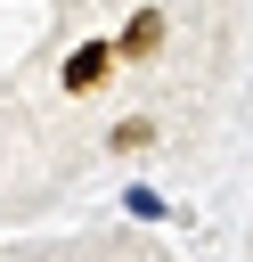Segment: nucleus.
<instances>
[{
	"instance_id": "nucleus-1",
	"label": "nucleus",
	"mask_w": 253,
	"mask_h": 262,
	"mask_svg": "<svg viewBox=\"0 0 253 262\" xmlns=\"http://www.w3.org/2000/svg\"><path fill=\"white\" fill-rule=\"evenodd\" d=\"M114 49V66H139V57H155L163 49V8L147 0V8H131V25H122V41H106Z\"/></svg>"
},
{
	"instance_id": "nucleus-2",
	"label": "nucleus",
	"mask_w": 253,
	"mask_h": 262,
	"mask_svg": "<svg viewBox=\"0 0 253 262\" xmlns=\"http://www.w3.org/2000/svg\"><path fill=\"white\" fill-rule=\"evenodd\" d=\"M106 74H114V49H106V41H82V49L65 57V90H98Z\"/></svg>"
},
{
	"instance_id": "nucleus-3",
	"label": "nucleus",
	"mask_w": 253,
	"mask_h": 262,
	"mask_svg": "<svg viewBox=\"0 0 253 262\" xmlns=\"http://www.w3.org/2000/svg\"><path fill=\"white\" fill-rule=\"evenodd\" d=\"M114 147H122V156L155 147V115H122V123H114Z\"/></svg>"
},
{
	"instance_id": "nucleus-4",
	"label": "nucleus",
	"mask_w": 253,
	"mask_h": 262,
	"mask_svg": "<svg viewBox=\"0 0 253 262\" xmlns=\"http://www.w3.org/2000/svg\"><path fill=\"white\" fill-rule=\"evenodd\" d=\"M122 205H131V213H139V221H163V196H155V188H147V180H131V188H122Z\"/></svg>"
}]
</instances>
